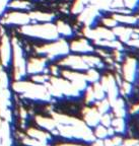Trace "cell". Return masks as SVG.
<instances>
[{
  "instance_id": "cell-1",
  "label": "cell",
  "mask_w": 139,
  "mask_h": 146,
  "mask_svg": "<svg viewBox=\"0 0 139 146\" xmlns=\"http://www.w3.org/2000/svg\"><path fill=\"white\" fill-rule=\"evenodd\" d=\"M100 10L94 5H87L78 13V21L84 27H91L100 16Z\"/></svg>"
},
{
  "instance_id": "cell-2",
  "label": "cell",
  "mask_w": 139,
  "mask_h": 146,
  "mask_svg": "<svg viewBox=\"0 0 139 146\" xmlns=\"http://www.w3.org/2000/svg\"><path fill=\"white\" fill-rule=\"evenodd\" d=\"M137 70H138V63L134 58H127L122 66V74L126 81L132 82L135 81L137 76Z\"/></svg>"
},
{
  "instance_id": "cell-3",
  "label": "cell",
  "mask_w": 139,
  "mask_h": 146,
  "mask_svg": "<svg viewBox=\"0 0 139 146\" xmlns=\"http://www.w3.org/2000/svg\"><path fill=\"white\" fill-rule=\"evenodd\" d=\"M82 115H83V120L84 123L86 124L88 127H96L100 124V116L102 115L98 113L96 108H90L86 107L82 111Z\"/></svg>"
},
{
  "instance_id": "cell-4",
  "label": "cell",
  "mask_w": 139,
  "mask_h": 146,
  "mask_svg": "<svg viewBox=\"0 0 139 146\" xmlns=\"http://www.w3.org/2000/svg\"><path fill=\"white\" fill-rule=\"evenodd\" d=\"M113 33H114L115 36H118L119 41L121 43H126L130 41L133 35V29L130 27H124V25H117L113 29Z\"/></svg>"
},
{
  "instance_id": "cell-5",
  "label": "cell",
  "mask_w": 139,
  "mask_h": 146,
  "mask_svg": "<svg viewBox=\"0 0 139 146\" xmlns=\"http://www.w3.org/2000/svg\"><path fill=\"white\" fill-rule=\"evenodd\" d=\"M113 17L116 19L117 23H122V25H133L138 23V18L136 16L131 15L130 13H118V12H116L113 15Z\"/></svg>"
},
{
  "instance_id": "cell-6",
  "label": "cell",
  "mask_w": 139,
  "mask_h": 146,
  "mask_svg": "<svg viewBox=\"0 0 139 146\" xmlns=\"http://www.w3.org/2000/svg\"><path fill=\"white\" fill-rule=\"evenodd\" d=\"M96 33V36H98V41L100 40H105V41H114L116 40V36H115L113 30H110L106 27H98L94 29Z\"/></svg>"
},
{
  "instance_id": "cell-7",
  "label": "cell",
  "mask_w": 139,
  "mask_h": 146,
  "mask_svg": "<svg viewBox=\"0 0 139 146\" xmlns=\"http://www.w3.org/2000/svg\"><path fill=\"white\" fill-rule=\"evenodd\" d=\"M82 58L85 61V63L87 64V66L89 68H103L104 63L102 62V60L96 56H91L88 54L82 55Z\"/></svg>"
},
{
  "instance_id": "cell-8",
  "label": "cell",
  "mask_w": 139,
  "mask_h": 146,
  "mask_svg": "<svg viewBox=\"0 0 139 146\" xmlns=\"http://www.w3.org/2000/svg\"><path fill=\"white\" fill-rule=\"evenodd\" d=\"M111 126L114 128L115 132L124 133L126 130V124H125V121H124L123 118H117L116 117L115 119H112Z\"/></svg>"
},
{
  "instance_id": "cell-9",
  "label": "cell",
  "mask_w": 139,
  "mask_h": 146,
  "mask_svg": "<svg viewBox=\"0 0 139 146\" xmlns=\"http://www.w3.org/2000/svg\"><path fill=\"white\" fill-rule=\"evenodd\" d=\"M94 103H96V110H98L100 115L108 113L110 111V109H111V105H110L109 100H107V98H105L104 100H96Z\"/></svg>"
},
{
  "instance_id": "cell-10",
  "label": "cell",
  "mask_w": 139,
  "mask_h": 146,
  "mask_svg": "<svg viewBox=\"0 0 139 146\" xmlns=\"http://www.w3.org/2000/svg\"><path fill=\"white\" fill-rule=\"evenodd\" d=\"M92 90H94V98L96 100H104L106 98V91L103 88V86L100 85V82H94L92 83Z\"/></svg>"
},
{
  "instance_id": "cell-11",
  "label": "cell",
  "mask_w": 139,
  "mask_h": 146,
  "mask_svg": "<svg viewBox=\"0 0 139 146\" xmlns=\"http://www.w3.org/2000/svg\"><path fill=\"white\" fill-rule=\"evenodd\" d=\"M85 76H86L87 82H91V83H94V82H98L100 80V73L98 72L96 68H88L85 73Z\"/></svg>"
},
{
  "instance_id": "cell-12",
  "label": "cell",
  "mask_w": 139,
  "mask_h": 146,
  "mask_svg": "<svg viewBox=\"0 0 139 146\" xmlns=\"http://www.w3.org/2000/svg\"><path fill=\"white\" fill-rule=\"evenodd\" d=\"M89 2L98 7L100 10H109L112 0H90Z\"/></svg>"
},
{
  "instance_id": "cell-13",
  "label": "cell",
  "mask_w": 139,
  "mask_h": 146,
  "mask_svg": "<svg viewBox=\"0 0 139 146\" xmlns=\"http://www.w3.org/2000/svg\"><path fill=\"white\" fill-rule=\"evenodd\" d=\"M94 136H96V139H100L104 140L106 138H108V130L107 127L103 126L102 124L100 125L96 126V131H94Z\"/></svg>"
},
{
  "instance_id": "cell-14",
  "label": "cell",
  "mask_w": 139,
  "mask_h": 146,
  "mask_svg": "<svg viewBox=\"0 0 139 146\" xmlns=\"http://www.w3.org/2000/svg\"><path fill=\"white\" fill-rule=\"evenodd\" d=\"M132 84H131L130 82L128 81H122L121 85H120V88H119V90L121 91V94H123V96H129V94L132 92Z\"/></svg>"
},
{
  "instance_id": "cell-15",
  "label": "cell",
  "mask_w": 139,
  "mask_h": 146,
  "mask_svg": "<svg viewBox=\"0 0 139 146\" xmlns=\"http://www.w3.org/2000/svg\"><path fill=\"white\" fill-rule=\"evenodd\" d=\"M124 8L126 7L123 0H112L111 5H110V10H116V12H119Z\"/></svg>"
},
{
  "instance_id": "cell-16",
  "label": "cell",
  "mask_w": 139,
  "mask_h": 146,
  "mask_svg": "<svg viewBox=\"0 0 139 146\" xmlns=\"http://www.w3.org/2000/svg\"><path fill=\"white\" fill-rule=\"evenodd\" d=\"M102 23H103L104 27H108V29H114L115 27H117V25H119L118 23H117V21L115 19L114 17H104L103 21H102Z\"/></svg>"
},
{
  "instance_id": "cell-17",
  "label": "cell",
  "mask_w": 139,
  "mask_h": 146,
  "mask_svg": "<svg viewBox=\"0 0 139 146\" xmlns=\"http://www.w3.org/2000/svg\"><path fill=\"white\" fill-rule=\"evenodd\" d=\"M84 91H85V102L87 104H94L96 102V98H94L92 86H87Z\"/></svg>"
},
{
  "instance_id": "cell-18",
  "label": "cell",
  "mask_w": 139,
  "mask_h": 146,
  "mask_svg": "<svg viewBox=\"0 0 139 146\" xmlns=\"http://www.w3.org/2000/svg\"><path fill=\"white\" fill-rule=\"evenodd\" d=\"M100 123L107 128L110 127V126H111V123H112V116H111L110 114H108V113L103 114L102 116H100Z\"/></svg>"
},
{
  "instance_id": "cell-19",
  "label": "cell",
  "mask_w": 139,
  "mask_h": 146,
  "mask_svg": "<svg viewBox=\"0 0 139 146\" xmlns=\"http://www.w3.org/2000/svg\"><path fill=\"white\" fill-rule=\"evenodd\" d=\"M123 1L124 4H125V7L129 9V10L134 9L139 4V0H123Z\"/></svg>"
},
{
  "instance_id": "cell-20",
  "label": "cell",
  "mask_w": 139,
  "mask_h": 146,
  "mask_svg": "<svg viewBox=\"0 0 139 146\" xmlns=\"http://www.w3.org/2000/svg\"><path fill=\"white\" fill-rule=\"evenodd\" d=\"M114 110V114L117 118H125L126 117V110L125 108H118V109H113Z\"/></svg>"
},
{
  "instance_id": "cell-21",
  "label": "cell",
  "mask_w": 139,
  "mask_h": 146,
  "mask_svg": "<svg viewBox=\"0 0 139 146\" xmlns=\"http://www.w3.org/2000/svg\"><path fill=\"white\" fill-rule=\"evenodd\" d=\"M111 141L114 144V146H119V145H121V144H123V139H122V137H120V136H113Z\"/></svg>"
},
{
  "instance_id": "cell-22",
  "label": "cell",
  "mask_w": 139,
  "mask_h": 146,
  "mask_svg": "<svg viewBox=\"0 0 139 146\" xmlns=\"http://www.w3.org/2000/svg\"><path fill=\"white\" fill-rule=\"evenodd\" d=\"M137 143H139V140L135 139H127L125 141H123V144L125 146H135Z\"/></svg>"
},
{
  "instance_id": "cell-23",
  "label": "cell",
  "mask_w": 139,
  "mask_h": 146,
  "mask_svg": "<svg viewBox=\"0 0 139 146\" xmlns=\"http://www.w3.org/2000/svg\"><path fill=\"white\" fill-rule=\"evenodd\" d=\"M128 45L133 46V47H136L139 48V38H134V39H130V41L128 42Z\"/></svg>"
},
{
  "instance_id": "cell-24",
  "label": "cell",
  "mask_w": 139,
  "mask_h": 146,
  "mask_svg": "<svg viewBox=\"0 0 139 146\" xmlns=\"http://www.w3.org/2000/svg\"><path fill=\"white\" fill-rule=\"evenodd\" d=\"M130 113H131L132 115L138 114V113H139V105L133 106V107L131 108V110H130Z\"/></svg>"
},
{
  "instance_id": "cell-25",
  "label": "cell",
  "mask_w": 139,
  "mask_h": 146,
  "mask_svg": "<svg viewBox=\"0 0 139 146\" xmlns=\"http://www.w3.org/2000/svg\"><path fill=\"white\" fill-rule=\"evenodd\" d=\"M92 146H104V140L96 139L94 141V144H92Z\"/></svg>"
},
{
  "instance_id": "cell-26",
  "label": "cell",
  "mask_w": 139,
  "mask_h": 146,
  "mask_svg": "<svg viewBox=\"0 0 139 146\" xmlns=\"http://www.w3.org/2000/svg\"><path fill=\"white\" fill-rule=\"evenodd\" d=\"M108 130V136H114V133H115V130L114 128L112 127V126H110V127L107 128Z\"/></svg>"
},
{
  "instance_id": "cell-27",
  "label": "cell",
  "mask_w": 139,
  "mask_h": 146,
  "mask_svg": "<svg viewBox=\"0 0 139 146\" xmlns=\"http://www.w3.org/2000/svg\"><path fill=\"white\" fill-rule=\"evenodd\" d=\"M115 56H116V59L118 60V61H121L122 60V55H121V51H118V50H115Z\"/></svg>"
},
{
  "instance_id": "cell-28",
  "label": "cell",
  "mask_w": 139,
  "mask_h": 146,
  "mask_svg": "<svg viewBox=\"0 0 139 146\" xmlns=\"http://www.w3.org/2000/svg\"><path fill=\"white\" fill-rule=\"evenodd\" d=\"M104 146H114V144L112 143L111 139L106 138V139H104Z\"/></svg>"
},
{
  "instance_id": "cell-29",
  "label": "cell",
  "mask_w": 139,
  "mask_h": 146,
  "mask_svg": "<svg viewBox=\"0 0 139 146\" xmlns=\"http://www.w3.org/2000/svg\"><path fill=\"white\" fill-rule=\"evenodd\" d=\"M119 146H125V145H124V144H121V145H119Z\"/></svg>"
},
{
  "instance_id": "cell-30",
  "label": "cell",
  "mask_w": 139,
  "mask_h": 146,
  "mask_svg": "<svg viewBox=\"0 0 139 146\" xmlns=\"http://www.w3.org/2000/svg\"><path fill=\"white\" fill-rule=\"evenodd\" d=\"M135 146H139V143H137V144H136V145H135Z\"/></svg>"
}]
</instances>
